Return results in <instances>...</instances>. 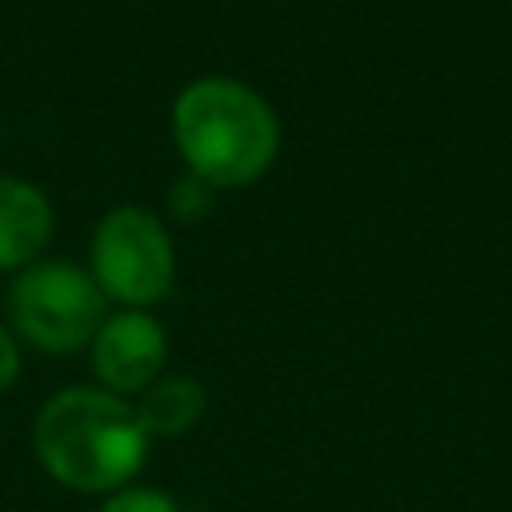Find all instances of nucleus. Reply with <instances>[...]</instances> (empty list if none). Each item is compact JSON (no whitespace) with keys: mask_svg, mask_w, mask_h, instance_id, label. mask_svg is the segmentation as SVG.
<instances>
[{"mask_svg":"<svg viewBox=\"0 0 512 512\" xmlns=\"http://www.w3.org/2000/svg\"><path fill=\"white\" fill-rule=\"evenodd\" d=\"M172 132L188 172L212 188L260 180L280 148V124L268 100L224 76H204L176 96Z\"/></svg>","mask_w":512,"mask_h":512,"instance_id":"2","label":"nucleus"},{"mask_svg":"<svg viewBox=\"0 0 512 512\" xmlns=\"http://www.w3.org/2000/svg\"><path fill=\"white\" fill-rule=\"evenodd\" d=\"M164 356H168L164 328L140 308L108 316L92 336V368L104 380V388L116 396L144 392L148 384H156Z\"/></svg>","mask_w":512,"mask_h":512,"instance_id":"5","label":"nucleus"},{"mask_svg":"<svg viewBox=\"0 0 512 512\" xmlns=\"http://www.w3.org/2000/svg\"><path fill=\"white\" fill-rule=\"evenodd\" d=\"M20 372V348L16 340L8 336V328H0V388H8Z\"/></svg>","mask_w":512,"mask_h":512,"instance_id":"10","label":"nucleus"},{"mask_svg":"<svg viewBox=\"0 0 512 512\" xmlns=\"http://www.w3.org/2000/svg\"><path fill=\"white\" fill-rule=\"evenodd\" d=\"M8 308L16 332L44 352H76L92 344L96 328L104 324V292L96 288L92 272L68 260L24 264V272L12 280Z\"/></svg>","mask_w":512,"mask_h":512,"instance_id":"3","label":"nucleus"},{"mask_svg":"<svg viewBox=\"0 0 512 512\" xmlns=\"http://www.w3.org/2000/svg\"><path fill=\"white\" fill-rule=\"evenodd\" d=\"M52 236V208L40 188L0 176V268H24Z\"/></svg>","mask_w":512,"mask_h":512,"instance_id":"6","label":"nucleus"},{"mask_svg":"<svg viewBox=\"0 0 512 512\" xmlns=\"http://www.w3.org/2000/svg\"><path fill=\"white\" fill-rule=\"evenodd\" d=\"M52 480L76 492H120L148 456V432L128 400L108 388L56 392L32 428Z\"/></svg>","mask_w":512,"mask_h":512,"instance_id":"1","label":"nucleus"},{"mask_svg":"<svg viewBox=\"0 0 512 512\" xmlns=\"http://www.w3.org/2000/svg\"><path fill=\"white\" fill-rule=\"evenodd\" d=\"M204 412V388L188 376H160L144 388V400L136 408L148 436H180L192 428Z\"/></svg>","mask_w":512,"mask_h":512,"instance_id":"7","label":"nucleus"},{"mask_svg":"<svg viewBox=\"0 0 512 512\" xmlns=\"http://www.w3.org/2000/svg\"><path fill=\"white\" fill-rule=\"evenodd\" d=\"M100 512H180V504L156 488H120L104 500Z\"/></svg>","mask_w":512,"mask_h":512,"instance_id":"8","label":"nucleus"},{"mask_svg":"<svg viewBox=\"0 0 512 512\" xmlns=\"http://www.w3.org/2000/svg\"><path fill=\"white\" fill-rule=\"evenodd\" d=\"M172 240L160 224L140 204H120L112 208L92 236V280L104 292V300H120L128 308L156 304L168 284H172Z\"/></svg>","mask_w":512,"mask_h":512,"instance_id":"4","label":"nucleus"},{"mask_svg":"<svg viewBox=\"0 0 512 512\" xmlns=\"http://www.w3.org/2000/svg\"><path fill=\"white\" fill-rule=\"evenodd\" d=\"M208 204H212V184H208V180H200V176H192V172L176 180V188H172V212H176L180 220L204 216Z\"/></svg>","mask_w":512,"mask_h":512,"instance_id":"9","label":"nucleus"}]
</instances>
